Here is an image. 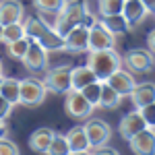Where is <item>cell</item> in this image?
I'll use <instances>...</instances> for the list:
<instances>
[{"label": "cell", "instance_id": "obj_8", "mask_svg": "<svg viewBox=\"0 0 155 155\" xmlns=\"http://www.w3.org/2000/svg\"><path fill=\"white\" fill-rule=\"evenodd\" d=\"M64 50L71 54H81L89 52V27L77 25L64 35Z\"/></svg>", "mask_w": 155, "mask_h": 155}, {"label": "cell", "instance_id": "obj_16", "mask_svg": "<svg viewBox=\"0 0 155 155\" xmlns=\"http://www.w3.org/2000/svg\"><path fill=\"white\" fill-rule=\"evenodd\" d=\"M130 99L134 107H145V106H151L155 104V83H141V85H134V89L130 91Z\"/></svg>", "mask_w": 155, "mask_h": 155}, {"label": "cell", "instance_id": "obj_29", "mask_svg": "<svg viewBox=\"0 0 155 155\" xmlns=\"http://www.w3.org/2000/svg\"><path fill=\"white\" fill-rule=\"evenodd\" d=\"M81 93L85 95V99L91 104L93 107L99 106V95H101V81H95V83L87 85L85 89H81Z\"/></svg>", "mask_w": 155, "mask_h": 155}, {"label": "cell", "instance_id": "obj_32", "mask_svg": "<svg viewBox=\"0 0 155 155\" xmlns=\"http://www.w3.org/2000/svg\"><path fill=\"white\" fill-rule=\"evenodd\" d=\"M12 107H15V106H11L4 97L0 95V120H6V118H8V116L12 114Z\"/></svg>", "mask_w": 155, "mask_h": 155}, {"label": "cell", "instance_id": "obj_1", "mask_svg": "<svg viewBox=\"0 0 155 155\" xmlns=\"http://www.w3.org/2000/svg\"><path fill=\"white\" fill-rule=\"evenodd\" d=\"M23 27H25V35L29 39L37 41L39 46L48 52H58V50H64V37H60L54 27L48 25L44 19L39 17H27L23 21Z\"/></svg>", "mask_w": 155, "mask_h": 155}, {"label": "cell", "instance_id": "obj_37", "mask_svg": "<svg viewBox=\"0 0 155 155\" xmlns=\"http://www.w3.org/2000/svg\"><path fill=\"white\" fill-rule=\"evenodd\" d=\"M68 155H93L91 151H71Z\"/></svg>", "mask_w": 155, "mask_h": 155}, {"label": "cell", "instance_id": "obj_33", "mask_svg": "<svg viewBox=\"0 0 155 155\" xmlns=\"http://www.w3.org/2000/svg\"><path fill=\"white\" fill-rule=\"evenodd\" d=\"M93 155H120V153L116 151V149H112V147H106V145H104V147H97L95 151H93Z\"/></svg>", "mask_w": 155, "mask_h": 155}, {"label": "cell", "instance_id": "obj_3", "mask_svg": "<svg viewBox=\"0 0 155 155\" xmlns=\"http://www.w3.org/2000/svg\"><path fill=\"white\" fill-rule=\"evenodd\" d=\"M85 12H87V6H85L83 2H77V0L66 2L64 8H62L60 12H56V21H54V25H52L54 31H56L60 37H64L72 27L83 25Z\"/></svg>", "mask_w": 155, "mask_h": 155}, {"label": "cell", "instance_id": "obj_35", "mask_svg": "<svg viewBox=\"0 0 155 155\" xmlns=\"http://www.w3.org/2000/svg\"><path fill=\"white\" fill-rule=\"evenodd\" d=\"M141 2L145 4V8H147V11L155 15V0H141Z\"/></svg>", "mask_w": 155, "mask_h": 155}, {"label": "cell", "instance_id": "obj_4", "mask_svg": "<svg viewBox=\"0 0 155 155\" xmlns=\"http://www.w3.org/2000/svg\"><path fill=\"white\" fill-rule=\"evenodd\" d=\"M46 93H48V89H46L44 81L33 79V77L23 79V81H21V95H19V104L25 106V107H37V106H41V104H44Z\"/></svg>", "mask_w": 155, "mask_h": 155}, {"label": "cell", "instance_id": "obj_20", "mask_svg": "<svg viewBox=\"0 0 155 155\" xmlns=\"http://www.w3.org/2000/svg\"><path fill=\"white\" fill-rule=\"evenodd\" d=\"M0 95L4 97L11 106H17L19 104V95H21V81L19 79H12V77H2Z\"/></svg>", "mask_w": 155, "mask_h": 155}, {"label": "cell", "instance_id": "obj_36", "mask_svg": "<svg viewBox=\"0 0 155 155\" xmlns=\"http://www.w3.org/2000/svg\"><path fill=\"white\" fill-rule=\"evenodd\" d=\"M6 134V120H0V139Z\"/></svg>", "mask_w": 155, "mask_h": 155}, {"label": "cell", "instance_id": "obj_2", "mask_svg": "<svg viewBox=\"0 0 155 155\" xmlns=\"http://www.w3.org/2000/svg\"><path fill=\"white\" fill-rule=\"evenodd\" d=\"M87 66L93 71V74L97 77V81H107V77L112 72H116L122 66V56L114 48L110 50H97V52H89L87 58Z\"/></svg>", "mask_w": 155, "mask_h": 155}, {"label": "cell", "instance_id": "obj_11", "mask_svg": "<svg viewBox=\"0 0 155 155\" xmlns=\"http://www.w3.org/2000/svg\"><path fill=\"white\" fill-rule=\"evenodd\" d=\"M23 64L31 72H44L48 71V50H44L37 41H29L27 54L23 56Z\"/></svg>", "mask_w": 155, "mask_h": 155}, {"label": "cell", "instance_id": "obj_9", "mask_svg": "<svg viewBox=\"0 0 155 155\" xmlns=\"http://www.w3.org/2000/svg\"><path fill=\"white\" fill-rule=\"evenodd\" d=\"M85 132H87V139H89V145L91 149H97V147H104V145L110 141L112 137V128L110 124L104 122V120H87V124L83 126Z\"/></svg>", "mask_w": 155, "mask_h": 155}, {"label": "cell", "instance_id": "obj_7", "mask_svg": "<svg viewBox=\"0 0 155 155\" xmlns=\"http://www.w3.org/2000/svg\"><path fill=\"white\" fill-rule=\"evenodd\" d=\"M122 62L126 64V68L130 72H149L155 66L153 54L143 48H134L130 52H126V56L122 58Z\"/></svg>", "mask_w": 155, "mask_h": 155}, {"label": "cell", "instance_id": "obj_26", "mask_svg": "<svg viewBox=\"0 0 155 155\" xmlns=\"http://www.w3.org/2000/svg\"><path fill=\"white\" fill-rule=\"evenodd\" d=\"M29 41H31L29 37H21L12 44H6V54L15 60H23V56L27 54V48H29Z\"/></svg>", "mask_w": 155, "mask_h": 155}, {"label": "cell", "instance_id": "obj_38", "mask_svg": "<svg viewBox=\"0 0 155 155\" xmlns=\"http://www.w3.org/2000/svg\"><path fill=\"white\" fill-rule=\"evenodd\" d=\"M4 74V66H2V60H0V77Z\"/></svg>", "mask_w": 155, "mask_h": 155}, {"label": "cell", "instance_id": "obj_21", "mask_svg": "<svg viewBox=\"0 0 155 155\" xmlns=\"http://www.w3.org/2000/svg\"><path fill=\"white\" fill-rule=\"evenodd\" d=\"M99 23L104 25L114 37L122 35V33H126V31L130 29V23L126 21V17H124L122 12H120V15H112V17H101Z\"/></svg>", "mask_w": 155, "mask_h": 155}, {"label": "cell", "instance_id": "obj_19", "mask_svg": "<svg viewBox=\"0 0 155 155\" xmlns=\"http://www.w3.org/2000/svg\"><path fill=\"white\" fill-rule=\"evenodd\" d=\"M122 15L126 17V21L132 25H139L145 17L149 15V11L145 8V4L141 0H124V8H122Z\"/></svg>", "mask_w": 155, "mask_h": 155}, {"label": "cell", "instance_id": "obj_15", "mask_svg": "<svg viewBox=\"0 0 155 155\" xmlns=\"http://www.w3.org/2000/svg\"><path fill=\"white\" fill-rule=\"evenodd\" d=\"M23 21V4L19 0H0V25Z\"/></svg>", "mask_w": 155, "mask_h": 155}, {"label": "cell", "instance_id": "obj_40", "mask_svg": "<svg viewBox=\"0 0 155 155\" xmlns=\"http://www.w3.org/2000/svg\"><path fill=\"white\" fill-rule=\"evenodd\" d=\"M0 83H2V77H0Z\"/></svg>", "mask_w": 155, "mask_h": 155}, {"label": "cell", "instance_id": "obj_18", "mask_svg": "<svg viewBox=\"0 0 155 155\" xmlns=\"http://www.w3.org/2000/svg\"><path fill=\"white\" fill-rule=\"evenodd\" d=\"M97 77L93 74V71L85 64V66H72L71 71V83H72V91H81L87 85L95 83Z\"/></svg>", "mask_w": 155, "mask_h": 155}, {"label": "cell", "instance_id": "obj_14", "mask_svg": "<svg viewBox=\"0 0 155 155\" xmlns=\"http://www.w3.org/2000/svg\"><path fill=\"white\" fill-rule=\"evenodd\" d=\"M145 128H149L147 124H145L143 116H141V112L137 110V112H130V114H126L124 118L120 120V137L122 139H126V141H130L134 134H139L141 130H145Z\"/></svg>", "mask_w": 155, "mask_h": 155}, {"label": "cell", "instance_id": "obj_6", "mask_svg": "<svg viewBox=\"0 0 155 155\" xmlns=\"http://www.w3.org/2000/svg\"><path fill=\"white\" fill-rule=\"evenodd\" d=\"M64 110H66V114H68L71 118L87 120L93 114L95 107L85 99V95L81 91H68V93H66V99H64Z\"/></svg>", "mask_w": 155, "mask_h": 155}, {"label": "cell", "instance_id": "obj_5", "mask_svg": "<svg viewBox=\"0 0 155 155\" xmlns=\"http://www.w3.org/2000/svg\"><path fill=\"white\" fill-rule=\"evenodd\" d=\"M71 71L72 66H56V68H50L44 74V85L46 89L52 93H68L72 91V83H71Z\"/></svg>", "mask_w": 155, "mask_h": 155}, {"label": "cell", "instance_id": "obj_17", "mask_svg": "<svg viewBox=\"0 0 155 155\" xmlns=\"http://www.w3.org/2000/svg\"><path fill=\"white\" fill-rule=\"evenodd\" d=\"M54 134L56 132L52 128H37L31 137H29V147L39 155H46V151L50 149V143L54 141Z\"/></svg>", "mask_w": 155, "mask_h": 155}, {"label": "cell", "instance_id": "obj_22", "mask_svg": "<svg viewBox=\"0 0 155 155\" xmlns=\"http://www.w3.org/2000/svg\"><path fill=\"white\" fill-rule=\"evenodd\" d=\"M66 141H68V147L71 151H89L91 145H89V139H87V132H85L83 126H74L68 134H64Z\"/></svg>", "mask_w": 155, "mask_h": 155}, {"label": "cell", "instance_id": "obj_31", "mask_svg": "<svg viewBox=\"0 0 155 155\" xmlns=\"http://www.w3.org/2000/svg\"><path fill=\"white\" fill-rule=\"evenodd\" d=\"M141 112V116H143L145 124L149 126V128H155V104H151V106H145L139 110Z\"/></svg>", "mask_w": 155, "mask_h": 155}, {"label": "cell", "instance_id": "obj_34", "mask_svg": "<svg viewBox=\"0 0 155 155\" xmlns=\"http://www.w3.org/2000/svg\"><path fill=\"white\" fill-rule=\"evenodd\" d=\"M147 46H149V52L151 54H155V29L147 35Z\"/></svg>", "mask_w": 155, "mask_h": 155}, {"label": "cell", "instance_id": "obj_23", "mask_svg": "<svg viewBox=\"0 0 155 155\" xmlns=\"http://www.w3.org/2000/svg\"><path fill=\"white\" fill-rule=\"evenodd\" d=\"M122 97L110 87L107 83H101V95H99V106L106 107V110H114V107L120 106Z\"/></svg>", "mask_w": 155, "mask_h": 155}, {"label": "cell", "instance_id": "obj_24", "mask_svg": "<svg viewBox=\"0 0 155 155\" xmlns=\"http://www.w3.org/2000/svg\"><path fill=\"white\" fill-rule=\"evenodd\" d=\"M124 8V0H99L97 2V11L99 17H112V15H120Z\"/></svg>", "mask_w": 155, "mask_h": 155}, {"label": "cell", "instance_id": "obj_39", "mask_svg": "<svg viewBox=\"0 0 155 155\" xmlns=\"http://www.w3.org/2000/svg\"><path fill=\"white\" fill-rule=\"evenodd\" d=\"M2 31H4V25H0V41H2Z\"/></svg>", "mask_w": 155, "mask_h": 155}, {"label": "cell", "instance_id": "obj_10", "mask_svg": "<svg viewBox=\"0 0 155 155\" xmlns=\"http://www.w3.org/2000/svg\"><path fill=\"white\" fill-rule=\"evenodd\" d=\"M116 46V37L107 31L104 25L95 21L89 27V52H97V50H110Z\"/></svg>", "mask_w": 155, "mask_h": 155}, {"label": "cell", "instance_id": "obj_28", "mask_svg": "<svg viewBox=\"0 0 155 155\" xmlns=\"http://www.w3.org/2000/svg\"><path fill=\"white\" fill-rule=\"evenodd\" d=\"M71 147L64 134H54V141L50 143V149L46 151V155H68Z\"/></svg>", "mask_w": 155, "mask_h": 155}, {"label": "cell", "instance_id": "obj_27", "mask_svg": "<svg viewBox=\"0 0 155 155\" xmlns=\"http://www.w3.org/2000/svg\"><path fill=\"white\" fill-rule=\"evenodd\" d=\"M68 0H33V6L39 12H48V15H56L64 8Z\"/></svg>", "mask_w": 155, "mask_h": 155}, {"label": "cell", "instance_id": "obj_12", "mask_svg": "<svg viewBox=\"0 0 155 155\" xmlns=\"http://www.w3.org/2000/svg\"><path fill=\"white\" fill-rule=\"evenodd\" d=\"M104 83L110 85L120 97H126V95H130V91L134 89L137 81H134V74H132L128 68H122V66H120L118 71L112 72V74L107 77V81H104Z\"/></svg>", "mask_w": 155, "mask_h": 155}, {"label": "cell", "instance_id": "obj_30", "mask_svg": "<svg viewBox=\"0 0 155 155\" xmlns=\"http://www.w3.org/2000/svg\"><path fill=\"white\" fill-rule=\"evenodd\" d=\"M0 155H21L19 147L12 143L11 139H0Z\"/></svg>", "mask_w": 155, "mask_h": 155}, {"label": "cell", "instance_id": "obj_25", "mask_svg": "<svg viewBox=\"0 0 155 155\" xmlns=\"http://www.w3.org/2000/svg\"><path fill=\"white\" fill-rule=\"evenodd\" d=\"M21 37H27V35H25L23 21L6 25V27H4V31H2V41H4V44H12V41L21 39Z\"/></svg>", "mask_w": 155, "mask_h": 155}, {"label": "cell", "instance_id": "obj_13", "mask_svg": "<svg viewBox=\"0 0 155 155\" xmlns=\"http://www.w3.org/2000/svg\"><path fill=\"white\" fill-rule=\"evenodd\" d=\"M128 143H130V151L134 155H155V128L141 130Z\"/></svg>", "mask_w": 155, "mask_h": 155}]
</instances>
